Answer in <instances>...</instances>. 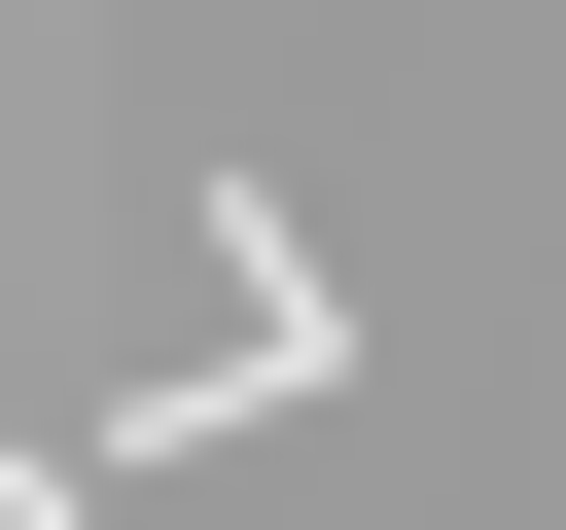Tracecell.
<instances>
[{
  "label": "cell",
  "instance_id": "6da1fadb",
  "mask_svg": "<svg viewBox=\"0 0 566 530\" xmlns=\"http://www.w3.org/2000/svg\"><path fill=\"white\" fill-rule=\"evenodd\" d=\"M283 389H354V283H318V212H283V177H212V353H177L106 459H212V424H283Z\"/></svg>",
  "mask_w": 566,
  "mask_h": 530
}]
</instances>
